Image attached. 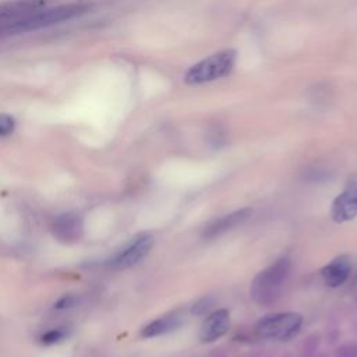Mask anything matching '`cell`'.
Wrapping results in <instances>:
<instances>
[{"label":"cell","mask_w":357,"mask_h":357,"mask_svg":"<svg viewBox=\"0 0 357 357\" xmlns=\"http://www.w3.org/2000/svg\"><path fill=\"white\" fill-rule=\"evenodd\" d=\"M230 326V315L225 308L211 312L202 322L199 329V339L205 343L215 342L222 337Z\"/></svg>","instance_id":"cell-8"},{"label":"cell","mask_w":357,"mask_h":357,"mask_svg":"<svg viewBox=\"0 0 357 357\" xmlns=\"http://www.w3.org/2000/svg\"><path fill=\"white\" fill-rule=\"evenodd\" d=\"M184 317H185V312L183 310L170 311V312L156 318L155 321L149 322L148 325H145L141 331V336L142 337H155V336L170 333V332L176 331L183 324Z\"/></svg>","instance_id":"cell-9"},{"label":"cell","mask_w":357,"mask_h":357,"mask_svg":"<svg viewBox=\"0 0 357 357\" xmlns=\"http://www.w3.org/2000/svg\"><path fill=\"white\" fill-rule=\"evenodd\" d=\"M53 236L61 243H74L81 238L84 231L82 218L74 212H66L54 218L52 223Z\"/></svg>","instance_id":"cell-7"},{"label":"cell","mask_w":357,"mask_h":357,"mask_svg":"<svg viewBox=\"0 0 357 357\" xmlns=\"http://www.w3.org/2000/svg\"><path fill=\"white\" fill-rule=\"evenodd\" d=\"M236 52L231 49L213 53L191 66L184 74V82L188 85H201L227 77L236 64Z\"/></svg>","instance_id":"cell-1"},{"label":"cell","mask_w":357,"mask_h":357,"mask_svg":"<svg viewBox=\"0 0 357 357\" xmlns=\"http://www.w3.org/2000/svg\"><path fill=\"white\" fill-rule=\"evenodd\" d=\"M45 6L43 0H10L0 4V38L17 35V21Z\"/></svg>","instance_id":"cell-5"},{"label":"cell","mask_w":357,"mask_h":357,"mask_svg":"<svg viewBox=\"0 0 357 357\" xmlns=\"http://www.w3.org/2000/svg\"><path fill=\"white\" fill-rule=\"evenodd\" d=\"M153 236L149 233H139L134 236L121 250H119L110 259L112 268L124 269L141 262L153 247Z\"/></svg>","instance_id":"cell-4"},{"label":"cell","mask_w":357,"mask_h":357,"mask_svg":"<svg viewBox=\"0 0 357 357\" xmlns=\"http://www.w3.org/2000/svg\"><path fill=\"white\" fill-rule=\"evenodd\" d=\"M357 215V178H351L344 190L333 199L331 216L335 222L343 223Z\"/></svg>","instance_id":"cell-6"},{"label":"cell","mask_w":357,"mask_h":357,"mask_svg":"<svg viewBox=\"0 0 357 357\" xmlns=\"http://www.w3.org/2000/svg\"><path fill=\"white\" fill-rule=\"evenodd\" d=\"M303 318L296 312H275L261 318L255 326L258 336L272 340H289L297 335Z\"/></svg>","instance_id":"cell-3"},{"label":"cell","mask_w":357,"mask_h":357,"mask_svg":"<svg viewBox=\"0 0 357 357\" xmlns=\"http://www.w3.org/2000/svg\"><path fill=\"white\" fill-rule=\"evenodd\" d=\"M251 213H252V211L250 208H243V209H238L231 213H227V215L213 219L204 230L205 238H213V237L220 236L225 231L241 225L243 222H245L250 218Z\"/></svg>","instance_id":"cell-11"},{"label":"cell","mask_w":357,"mask_h":357,"mask_svg":"<svg viewBox=\"0 0 357 357\" xmlns=\"http://www.w3.org/2000/svg\"><path fill=\"white\" fill-rule=\"evenodd\" d=\"M290 272V259L282 257L261 271L252 280L250 294L258 304H269L279 296L282 286Z\"/></svg>","instance_id":"cell-2"},{"label":"cell","mask_w":357,"mask_h":357,"mask_svg":"<svg viewBox=\"0 0 357 357\" xmlns=\"http://www.w3.org/2000/svg\"><path fill=\"white\" fill-rule=\"evenodd\" d=\"M350 271H351L350 258L346 255H339L321 269V276L326 286L339 287L349 279Z\"/></svg>","instance_id":"cell-10"},{"label":"cell","mask_w":357,"mask_h":357,"mask_svg":"<svg viewBox=\"0 0 357 357\" xmlns=\"http://www.w3.org/2000/svg\"><path fill=\"white\" fill-rule=\"evenodd\" d=\"M15 128V120L13 116L0 113V137L10 135Z\"/></svg>","instance_id":"cell-13"},{"label":"cell","mask_w":357,"mask_h":357,"mask_svg":"<svg viewBox=\"0 0 357 357\" xmlns=\"http://www.w3.org/2000/svg\"><path fill=\"white\" fill-rule=\"evenodd\" d=\"M67 335H68V332L64 328L50 329V331H47L46 333L42 335L40 342L43 344H54V343H59V342L64 340L67 337Z\"/></svg>","instance_id":"cell-12"}]
</instances>
